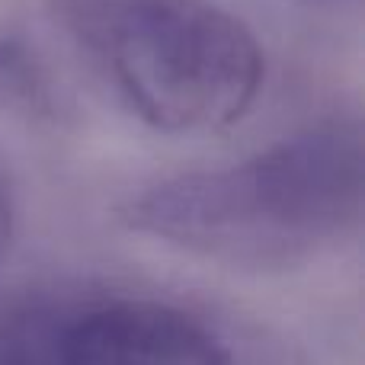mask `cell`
<instances>
[{
    "label": "cell",
    "instance_id": "obj_1",
    "mask_svg": "<svg viewBox=\"0 0 365 365\" xmlns=\"http://www.w3.org/2000/svg\"><path fill=\"white\" fill-rule=\"evenodd\" d=\"M362 141L334 119L244 160L160 180L122 205L132 231L231 269L276 272L340 244L362 215Z\"/></svg>",
    "mask_w": 365,
    "mask_h": 365
},
{
    "label": "cell",
    "instance_id": "obj_2",
    "mask_svg": "<svg viewBox=\"0 0 365 365\" xmlns=\"http://www.w3.org/2000/svg\"><path fill=\"white\" fill-rule=\"evenodd\" d=\"M96 81L160 135L240 122L263 87L257 36L212 0H48Z\"/></svg>",
    "mask_w": 365,
    "mask_h": 365
},
{
    "label": "cell",
    "instance_id": "obj_3",
    "mask_svg": "<svg viewBox=\"0 0 365 365\" xmlns=\"http://www.w3.org/2000/svg\"><path fill=\"white\" fill-rule=\"evenodd\" d=\"M0 365H237L192 311L113 289L0 298Z\"/></svg>",
    "mask_w": 365,
    "mask_h": 365
},
{
    "label": "cell",
    "instance_id": "obj_4",
    "mask_svg": "<svg viewBox=\"0 0 365 365\" xmlns=\"http://www.w3.org/2000/svg\"><path fill=\"white\" fill-rule=\"evenodd\" d=\"M0 103L19 106L26 113H42L48 106V81L38 68L29 45L0 36Z\"/></svg>",
    "mask_w": 365,
    "mask_h": 365
},
{
    "label": "cell",
    "instance_id": "obj_5",
    "mask_svg": "<svg viewBox=\"0 0 365 365\" xmlns=\"http://www.w3.org/2000/svg\"><path fill=\"white\" fill-rule=\"evenodd\" d=\"M10 237H13V202H10L4 180H0V257L10 247Z\"/></svg>",
    "mask_w": 365,
    "mask_h": 365
}]
</instances>
